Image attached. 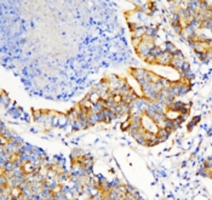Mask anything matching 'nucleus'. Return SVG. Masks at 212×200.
Masks as SVG:
<instances>
[{"instance_id": "bb28decb", "label": "nucleus", "mask_w": 212, "mask_h": 200, "mask_svg": "<svg viewBox=\"0 0 212 200\" xmlns=\"http://www.w3.org/2000/svg\"><path fill=\"white\" fill-rule=\"evenodd\" d=\"M7 142H9V141H7V140H5V138H4V137L0 135V146H6V144H7Z\"/></svg>"}, {"instance_id": "412c9836", "label": "nucleus", "mask_w": 212, "mask_h": 200, "mask_svg": "<svg viewBox=\"0 0 212 200\" xmlns=\"http://www.w3.org/2000/svg\"><path fill=\"white\" fill-rule=\"evenodd\" d=\"M121 185L123 183L119 180H114L112 182H109V188H119V187H121Z\"/></svg>"}, {"instance_id": "393cba45", "label": "nucleus", "mask_w": 212, "mask_h": 200, "mask_svg": "<svg viewBox=\"0 0 212 200\" xmlns=\"http://www.w3.org/2000/svg\"><path fill=\"white\" fill-rule=\"evenodd\" d=\"M188 69H190V64H189L187 61H184L183 66H182V73L185 71H188Z\"/></svg>"}, {"instance_id": "4468645a", "label": "nucleus", "mask_w": 212, "mask_h": 200, "mask_svg": "<svg viewBox=\"0 0 212 200\" xmlns=\"http://www.w3.org/2000/svg\"><path fill=\"white\" fill-rule=\"evenodd\" d=\"M9 103H10L9 96H7L5 92H2L1 96H0V104H1V106H5V107H9Z\"/></svg>"}, {"instance_id": "f257e3e1", "label": "nucleus", "mask_w": 212, "mask_h": 200, "mask_svg": "<svg viewBox=\"0 0 212 200\" xmlns=\"http://www.w3.org/2000/svg\"><path fill=\"white\" fill-rule=\"evenodd\" d=\"M130 72L132 73V76L140 83V85L147 84L145 76H147V72L148 71H145V69H143V68H132V69H130Z\"/></svg>"}, {"instance_id": "a211bd4d", "label": "nucleus", "mask_w": 212, "mask_h": 200, "mask_svg": "<svg viewBox=\"0 0 212 200\" xmlns=\"http://www.w3.org/2000/svg\"><path fill=\"white\" fill-rule=\"evenodd\" d=\"M199 175L200 176H204V177H211V170H207V169H205V167H202V169H200V171H199Z\"/></svg>"}, {"instance_id": "6e6552de", "label": "nucleus", "mask_w": 212, "mask_h": 200, "mask_svg": "<svg viewBox=\"0 0 212 200\" xmlns=\"http://www.w3.org/2000/svg\"><path fill=\"white\" fill-rule=\"evenodd\" d=\"M162 45H164L162 51H166V52H169V54H171V55L177 50V46H176L173 43H171V41H165Z\"/></svg>"}, {"instance_id": "b1692460", "label": "nucleus", "mask_w": 212, "mask_h": 200, "mask_svg": "<svg viewBox=\"0 0 212 200\" xmlns=\"http://www.w3.org/2000/svg\"><path fill=\"white\" fill-rule=\"evenodd\" d=\"M204 167L207 169V170H211V158H207V159L204 161Z\"/></svg>"}, {"instance_id": "9b49d317", "label": "nucleus", "mask_w": 212, "mask_h": 200, "mask_svg": "<svg viewBox=\"0 0 212 200\" xmlns=\"http://www.w3.org/2000/svg\"><path fill=\"white\" fill-rule=\"evenodd\" d=\"M19 195H22V190H21L19 187L10 188V197H12V198H18Z\"/></svg>"}, {"instance_id": "c85d7f7f", "label": "nucleus", "mask_w": 212, "mask_h": 200, "mask_svg": "<svg viewBox=\"0 0 212 200\" xmlns=\"http://www.w3.org/2000/svg\"><path fill=\"white\" fill-rule=\"evenodd\" d=\"M1 175H4V170H2V167H0V176Z\"/></svg>"}, {"instance_id": "f8f14e48", "label": "nucleus", "mask_w": 212, "mask_h": 200, "mask_svg": "<svg viewBox=\"0 0 212 200\" xmlns=\"http://www.w3.org/2000/svg\"><path fill=\"white\" fill-rule=\"evenodd\" d=\"M200 120H201V116H200V115H197V116H194V118H193V119L190 120V123L188 124V131H192V130H193V128H194V126H195V125L198 124Z\"/></svg>"}, {"instance_id": "dca6fc26", "label": "nucleus", "mask_w": 212, "mask_h": 200, "mask_svg": "<svg viewBox=\"0 0 212 200\" xmlns=\"http://www.w3.org/2000/svg\"><path fill=\"white\" fill-rule=\"evenodd\" d=\"M15 167H16V166H15L14 163L9 160V161H6V163L4 164V166H2V170H4V171H12Z\"/></svg>"}, {"instance_id": "423d86ee", "label": "nucleus", "mask_w": 212, "mask_h": 200, "mask_svg": "<svg viewBox=\"0 0 212 200\" xmlns=\"http://www.w3.org/2000/svg\"><path fill=\"white\" fill-rule=\"evenodd\" d=\"M155 135H156V137H158V142L162 143L169 138V136L171 135V132H169L166 129H158Z\"/></svg>"}, {"instance_id": "4be33fe9", "label": "nucleus", "mask_w": 212, "mask_h": 200, "mask_svg": "<svg viewBox=\"0 0 212 200\" xmlns=\"http://www.w3.org/2000/svg\"><path fill=\"white\" fill-rule=\"evenodd\" d=\"M9 113H10V115H12L14 118H18L19 116V109L18 108H11L10 111H9Z\"/></svg>"}, {"instance_id": "aec40b11", "label": "nucleus", "mask_w": 212, "mask_h": 200, "mask_svg": "<svg viewBox=\"0 0 212 200\" xmlns=\"http://www.w3.org/2000/svg\"><path fill=\"white\" fill-rule=\"evenodd\" d=\"M144 61H145L148 64H156V58L154 57V56H152L150 54L147 56V58H145Z\"/></svg>"}, {"instance_id": "9d476101", "label": "nucleus", "mask_w": 212, "mask_h": 200, "mask_svg": "<svg viewBox=\"0 0 212 200\" xmlns=\"http://www.w3.org/2000/svg\"><path fill=\"white\" fill-rule=\"evenodd\" d=\"M132 34V37H135V38H143L144 37V26H141L140 24V27L136 29L133 33H131Z\"/></svg>"}, {"instance_id": "7ed1b4c3", "label": "nucleus", "mask_w": 212, "mask_h": 200, "mask_svg": "<svg viewBox=\"0 0 212 200\" xmlns=\"http://www.w3.org/2000/svg\"><path fill=\"white\" fill-rule=\"evenodd\" d=\"M172 59V55L166 52V51H162L158 57H156V64H160V66H169L170 62Z\"/></svg>"}, {"instance_id": "ddd939ff", "label": "nucleus", "mask_w": 212, "mask_h": 200, "mask_svg": "<svg viewBox=\"0 0 212 200\" xmlns=\"http://www.w3.org/2000/svg\"><path fill=\"white\" fill-rule=\"evenodd\" d=\"M200 28L211 30V28H212V18H209V20H205V21H202V22L200 23Z\"/></svg>"}, {"instance_id": "2eb2a0df", "label": "nucleus", "mask_w": 212, "mask_h": 200, "mask_svg": "<svg viewBox=\"0 0 212 200\" xmlns=\"http://www.w3.org/2000/svg\"><path fill=\"white\" fill-rule=\"evenodd\" d=\"M161 52H162V49H161L160 46L155 45V46H154V47H153V49L150 50V52H149V54H150L152 56H154V57L156 58L158 56H159V55H160V54H161Z\"/></svg>"}, {"instance_id": "f3484780", "label": "nucleus", "mask_w": 212, "mask_h": 200, "mask_svg": "<svg viewBox=\"0 0 212 200\" xmlns=\"http://www.w3.org/2000/svg\"><path fill=\"white\" fill-rule=\"evenodd\" d=\"M130 124H131V121H130V119H128V118L126 116V120L121 123V125H120V129L123 130V131H126V132H128V130H130Z\"/></svg>"}, {"instance_id": "a878e982", "label": "nucleus", "mask_w": 212, "mask_h": 200, "mask_svg": "<svg viewBox=\"0 0 212 200\" xmlns=\"http://www.w3.org/2000/svg\"><path fill=\"white\" fill-rule=\"evenodd\" d=\"M96 118H97V123H103V115L102 113H96Z\"/></svg>"}, {"instance_id": "5701e85b", "label": "nucleus", "mask_w": 212, "mask_h": 200, "mask_svg": "<svg viewBox=\"0 0 212 200\" xmlns=\"http://www.w3.org/2000/svg\"><path fill=\"white\" fill-rule=\"evenodd\" d=\"M131 40H132V45H133V47H135V49H136V47H137L142 41L141 38H135V37H131Z\"/></svg>"}, {"instance_id": "39448f33", "label": "nucleus", "mask_w": 212, "mask_h": 200, "mask_svg": "<svg viewBox=\"0 0 212 200\" xmlns=\"http://www.w3.org/2000/svg\"><path fill=\"white\" fill-rule=\"evenodd\" d=\"M141 90H142V93H143V97L144 98H148L153 92H155L156 89L153 83H147L144 85H141ZM159 92V91H158Z\"/></svg>"}, {"instance_id": "f03ea898", "label": "nucleus", "mask_w": 212, "mask_h": 200, "mask_svg": "<svg viewBox=\"0 0 212 200\" xmlns=\"http://www.w3.org/2000/svg\"><path fill=\"white\" fill-rule=\"evenodd\" d=\"M135 50H136V54H137V55H138L143 61L147 58V56H148V55H149V52H150V49L148 47V45L144 43L143 40H142L141 44H140Z\"/></svg>"}, {"instance_id": "6ab92c4d", "label": "nucleus", "mask_w": 212, "mask_h": 200, "mask_svg": "<svg viewBox=\"0 0 212 200\" xmlns=\"http://www.w3.org/2000/svg\"><path fill=\"white\" fill-rule=\"evenodd\" d=\"M140 27V24L138 23H136V22H131V21H128V29H130V32L131 33H133L136 29Z\"/></svg>"}, {"instance_id": "cd10ccee", "label": "nucleus", "mask_w": 212, "mask_h": 200, "mask_svg": "<svg viewBox=\"0 0 212 200\" xmlns=\"http://www.w3.org/2000/svg\"><path fill=\"white\" fill-rule=\"evenodd\" d=\"M5 128H6V126H5L4 121H1V120H0V133H1V131H2V130L5 129Z\"/></svg>"}, {"instance_id": "20e7f679", "label": "nucleus", "mask_w": 212, "mask_h": 200, "mask_svg": "<svg viewBox=\"0 0 212 200\" xmlns=\"http://www.w3.org/2000/svg\"><path fill=\"white\" fill-rule=\"evenodd\" d=\"M184 61H185L184 55L183 56H180V57H172L171 62H170V66H171L172 68H175L177 72L182 73V66H183Z\"/></svg>"}, {"instance_id": "0eeeda50", "label": "nucleus", "mask_w": 212, "mask_h": 200, "mask_svg": "<svg viewBox=\"0 0 212 200\" xmlns=\"http://www.w3.org/2000/svg\"><path fill=\"white\" fill-rule=\"evenodd\" d=\"M156 34H158V28L156 27H152V26L144 27V35L145 37H149L152 39H155Z\"/></svg>"}, {"instance_id": "1a4fd4ad", "label": "nucleus", "mask_w": 212, "mask_h": 200, "mask_svg": "<svg viewBox=\"0 0 212 200\" xmlns=\"http://www.w3.org/2000/svg\"><path fill=\"white\" fill-rule=\"evenodd\" d=\"M199 58H200L205 64L210 63V59H211V49H207L205 52L200 54V55H199Z\"/></svg>"}]
</instances>
